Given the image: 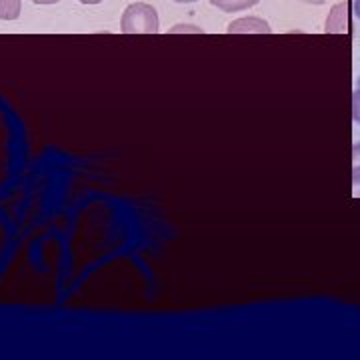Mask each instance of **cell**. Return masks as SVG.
Wrapping results in <instances>:
<instances>
[{"mask_svg": "<svg viewBox=\"0 0 360 360\" xmlns=\"http://www.w3.org/2000/svg\"><path fill=\"white\" fill-rule=\"evenodd\" d=\"M120 30L124 34H155L158 32V13L153 4L132 2L124 8L120 18Z\"/></svg>", "mask_w": 360, "mask_h": 360, "instance_id": "6da1fadb", "label": "cell"}, {"mask_svg": "<svg viewBox=\"0 0 360 360\" xmlns=\"http://www.w3.org/2000/svg\"><path fill=\"white\" fill-rule=\"evenodd\" d=\"M226 32L229 34H269L270 25L258 16H243L238 20H232Z\"/></svg>", "mask_w": 360, "mask_h": 360, "instance_id": "7a4b0ae2", "label": "cell"}, {"mask_svg": "<svg viewBox=\"0 0 360 360\" xmlns=\"http://www.w3.org/2000/svg\"><path fill=\"white\" fill-rule=\"evenodd\" d=\"M260 0H210L212 6H217L222 13H243L252 6H257Z\"/></svg>", "mask_w": 360, "mask_h": 360, "instance_id": "3957f363", "label": "cell"}, {"mask_svg": "<svg viewBox=\"0 0 360 360\" xmlns=\"http://www.w3.org/2000/svg\"><path fill=\"white\" fill-rule=\"evenodd\" d=\"M326 30L328 32H345L347 30V4H336L330 13V18L326 22Z\"/></svg>", "mask_w": 360, "mask_h": 360, "instance_id": "277c9868", "label": "cell"}, {"mask_svg": "<svg viewBox=\"0 0 360 360\" xmlns=\"http://www.w3.org/2000/svg\"><path fill=\"white\" fill-rule=\"evenodd\" d=\"M20 8V0H0V20H16Z\"/></svg>", "mask_w": 360, "mask_h": 360, "instance_id": "5b68a950", "label": "cell"}, {"mask_svg": "<svg viewBox=\"0 0 360 360\" xmlns=\"http://www.w3.org/2000/svg\"><path fill=\"white\" fill-rule=\"evenodd\" d=\"M352 180L354 186H360V142L352 146Z\"/></svg>", "mask_w": 360, "mask_h": 360, "instance_id": "8992f818", "label": "cell"}, {"mask_svg": "<svg viewBox=\"0 0 360 360\" xmlns=\"http://www.w3.org/2000/svg\"><path fill=\"white\" fill-rule=\"evenodd\" d=\"M352 118L356 124H360V86L352 94Z\"/></svg>", "mask_w": 360, "mask_h": 360, "instance_id": "52a82bcc", "label": "cell"}, {"mask_svg": "<svg viewBox=\"0 0 360 360\" xmlns=\"http://www.w3.org/2000/svg\"><path fill=\"white\" fill-rule=\"evenodd\" d=\"M168 32H170V34H176V32H196V34H202V28H198V26L193 25H176L172 26Z\"/></svg>", "mask_w": 360, "mask_h": 360, "instance_id": "ba28073f", "label": "cell"}, {"mask_svg": "<svg viewBox=\"0 0 360 360\" xmlns=\"http://www.w3.org/2000/svg\"><path fill=\"white\" fill-rule=\"evenodd\" d=\"M352 8H354V14H356V18L360 20V0H354V2H352Z\"/></svg>", "mask_w": 360, "mask_h": 360, "instance_id": "9c48e42d", "label": "cell"}, {"mask_svg": "<svg viewBox=\"0 0 360 360\" xmlns=\"http://www.w3.org/2000/svg\"><path fill=\"white\" fill-rule=\"evenodd\" d=\"M34 4H56L58 0H32Z\"/></svg>", "mask_w": 360, "mask_h": 360, "instance_id": "30bf717a", "label": "cell"}, {"mask_svg": "<svg viewBox=\"0 0 360 360\" xmlns=\"http://www.w3.org/2000/svg\"><path fill=\"white\" fill-rule=\"evenodd\" d=\"M78 2H82V4H98V2H103V0H78Z\"/></svg>", "mask_w": 360, "mask_h": 360, "instance_id": "8fae6325", "label": "cell"}, {"mask_svg": "<svg viewBox=\"0 0 360 360\" xmlns=\"http://www.w3.org/2000/svg\"><path fill=\"white\" fill-rule=\"evenodd\" d=\"M304 2H310V4H324V0H304Z\"/></svg>", "mask_w": 360, "mask_h": 360, "instance_id": "7c38bea8", "label": "cell"}, {"mask_svg": "<svg viewBox=\"0 0 360 360\" xmlns=\"http://www.w3.org/2000/svg\"><path fill=\"white\" fill-rule=\"evenodd\" d=\"M174 2H182V4H191V2H198V0H174Z\"/></svg>", "mask_w": 360, "mask_h": 360, "instance_id": "4fadbf2b", "label": "cell"}, {"mask_svg": "<svg viewBox=\"0 0 360 360\" xmlns=\"http://www.w3.org/2000/svg\"><path fill=\"white\" fill-rule=\"evenodd\" d=\"M359 86H360V77H359Z\"/></svg>", "mask_w": 360, "mask_h": 360, "instance_id": "5bb4252c", "label": "cell"}]
</instances>
